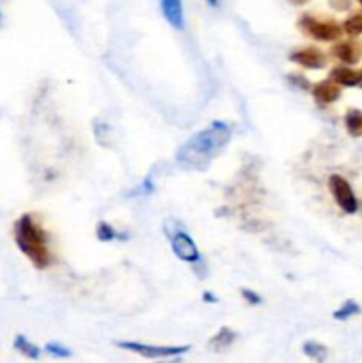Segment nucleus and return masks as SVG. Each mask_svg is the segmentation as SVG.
Listing matches in <instances>:
<instances>
[{
    "instance_id": "nucleus-1",
    "label": "nucleus",
    "mask_w": 362,
    "mask_h": 363,
    "mask_svg": "<svg viewBox=\"0 0 362 363\" xmlns=\"http://www.w3.org/2000/svg\"><path fill=\"white\" fill-rule=\"evenodd\" d=\"M233 137V130L227 123L213 121L201 131L192 135L187 142L177 149L176 160L185 169L206 170L213 160L227 147Z\"/></svg>"
},
{
    "instance_id": "nucleus-2",
    "label": "nucleus",
    "mask_w": 362,
    "mask_h": 363,
    "mask_svg": "<svg viewBox=\"0 0 362 363\" xmlns=\"http://www.w3.org/2000/svg\"><path fill=\"white\" fill-rule=\"evenodd\" d=\"M14 243L21 254L34 264V268L46 269L52 264L53 257L50 252L48 234L28 213L21 215L14 222Z\"/></svg>"
},
{
    "instance_id": "nucleus-3",
    "label": "nucleus",
    "mask_w": 362,
    "mask_h": 363,
    "mask_svg": "<svg viewBox=\"0 0 362 363\" xmlns=\"http://www.w3.org/2000/svg\"><path fill=\"white\" fill-rule=\"evenodd\" d=\"M174 220L169 218L163 223V229H165L167 238H169L170 248H172V254L180 259L181 262H187V264H197L201 261V254H199V248L195 245V241L192 240L190 234L180 225V223H172Z\"/></svg>"
},
{
    "instance_id": "nucleus-4",
    "label": "nucleus",
    "mask_w": 362,
    "mask_h": 363,
    "mask_svg": "<svg viewBox=\"0 0 362 363\" xmlns=\"http://www.w3.org/2000/svg\"><path fill=\"white\" fill-rule=\"evenodd\" d=\"M298 28L304 32L307 38L319 43H336L343 35V25L337 23L332 18H318L314 14H302L298 18Z\"/></svg>"
},
{
    "instance_id": "nucleus-5",
    "label": "nucleus",
    "mask_w": 362,
    "mask_h": 363,
    "mask_svg": "<svg viewBox=\"0 0 362 363\" xmlns=\"http://www.w3.org/2000/svg\"><path fill=\"white\" fill-rule=\"evenodd\" d=\"M116 346L119 350L149 358V360H153V358H177L190 351L188 344H185V346H153V344L133 342V340H119V342H116Z\"/></svg>"
},
{
    "instance_id": "nucleus-6",
    "label": "nucleus",
    "mask_w": 362,
    "mask_h": 363,
    "mask_svg": "<svg viewBox=\"0 0 362 363\" xmlns=\"http://www.w3.org/2000/svg\"><path fill=\"white\" fill-rule=\"evenodd\" d=\"M329 191L334 197V201H336V204L348 215H351V213L358 209V201L355 197L353 190H351L350 183L343 176H339V174H332L329 177Z\"/></svg>"
},
{
    "instance_id": "nucleus-7",
    "label": "nucleus",
    "mask_w": 362,
    "mask_h": 363,
    "mask_svg": "<svg viewBox=\"0 0 362 363\" xmlns=\"http://www.w3.org/2000/svg\"><path fill=\"white\" fill-rule=\"evenodd\" d=\"M287 59L297 66L305 67V69H323L329 62V57L325 52H322L316 46H304V48H297L287 55Z\"/></svg>"
},
{
    "instance_id": "nucleus-8",
    "label": "nucleus",
    "mask_w": 362,
    "mask_h": 363,
    "mask_svg": "<svg viewBox=\"0 0 362 363\" xmlns=\"http://www.w3.org/2000/svg\"><path fill=\"white\" fill-rule=\"evenodd\" d=\"M311 96L319 105H332L341 98V85L327 78V80L311 85Z\"/></svg>"
},
{
    "instance_id": "nucleus-9",
    "label": "nucleus",
    "mask_w": 362,
    "mask_h": 363,
    "mask_svg": "<svg viewBox=\"0 0 362 363\" xmlns=\"http://www.w3.org/2000/svg\"><path fill=\"white\" fill-rule=\"evenodd\" d=\"M332 57H336L339 62L344 66H355L361 60V48L355 41L351 39H344V41H336V45L330 48Z\"/></svg>"
},
{
    "instance_id": "nucleus-10",
    "label": "nucleus",
    "mask_w": 362,
    "mask_h": 363,
    "mask_svg": "<svg viewBox=\"0 0 362 363\" xmlns=\"http://www.w3.org/2000/svg\"><path fill=\"white\" fill-rule=\"evenodd\" d=\"M160 7H162V14L169 25L176 30H181L185 27V16H183V2L181 0H160Z\"/></svg>"
},
{
    "instance_id": "nucleus-11",
    "label": "nucleus",
    "mask_w": 362,
    "mask_h": 363,
    "mask_svg": "<svg viewBox=\"0 0 362 363\" xmlns=\"http://www.w3.org/2000/svg\"><path fill=\"white\" fill-rule=\"evenodd\" d=\"M236 339H238V333L234 332L233 328H229V326H222V328H220L219 332L208 340V347L212 351H215V353H222V351L229 350V347L236 342Z\"/></svg>"
},
{
    "instance_id": "nucleus-12",
    "label": "nucleus",
    "mask_w": 362,
    "mask_h": 363,
    "mask_svg": "<svg viewBox=\"0 0 362 363\" xmlns=\"http://www.w3.org/2000/svg\"><path fill=\"white\" fill-rule=\"evenodd\" d=\"M329 80L336 82L341 87H357L358 85V71L351 69L348 66H336L330 69Z\"/></svg>"
},
{
    "instance_id": "nucleus-13",
    "label": "nucleus",
    "mask_w": 362,
    "mask_h": 363,
    "mask_svg": "<svg viewBox=\"0 0 362 363\" xmlns=\"http://www.w3.org/2000/svg\"><path fill=\"white\" fill-rule=\"evenodd\" d=\"M13 347L21 354V357L28 358V360H39V357H41L43 353L41 347L35 346L34 342H31V340L25 335H21V333H18V335L14 337Z\"/></svg>"
},
{
    "instance_id": "nucleus-14",
    "label": "nucleus",
    "mask_w": 362,
    "mask_h": 363,
    "mask_svg": "<svg viewBox=\"0 0 362 363\" xmlns=\"http://www.w3.org/2000/svg\"><path fill=\"white\" fill-rule=\"evenodd\" d=\"M302 353L316 363H325L327 357H329V347L322 342H316V340H305L302 344Z\"/></svg>"
},
{
    "instance_id": "nucleus-15",
    "label": "nucleus",
    "mask_w": 362,
    "mask_h": 363,
    "mask_svg": "<svg viewBox=\"0 0 362 363\" xmlns=\"http://www.w3.org/2000/svg\"><path fill=\"white\" fill-rule=\"evenodd\" d=\"M344 128L351 137H362V112L357 108H350L344 113Z\"/></svg>"
},
{
    "instance_id": "nucleus-16",
    "label": "nucleus",
    "mask_w": 362,
    "mask_h": 363,
    "mask_svg": "<svg viewBox=\"0 0 362 363\" xmlns=\"http://www.w3.org/2000/svg\"><path fill=\"white\" fill-rule=\"evenodd\" d=\"M358 314H361V305L353 300H346L336 312H334L332 318L336 319V321H348V319Z\"/></svg>"
},
{
    "instance_id": "nucleus-17",
    "label": "nucleus",
    "mask_w": 362,
    "mask_h": 363,
    "mask_svg": "<svg viewBox=\"0 0 362 363\" xmlns=\"http://www.w3.org/2000/svg\"><path fill=\"white\" fill-rule=\"evenodd\" d=\"M343 30L348 35H361L362 34V11L361 13H355L351 16H348L343 21Z\"/></svg>"
},
{
    "instance_id": "nucleus-18",
    "label": "nucleus",
    "mask_w": 362,
    "mask_h": 363,
    "mask_svg": "<svg viewBox=\"0 0 362 363\" xmlns=\"http://www.w3.org/2000/svg\"><path fill=\"white\" fill-rule=\"evenodd\" d=\"M119 236H121V234L117 233V230L106 222H99L98 227H96V238H98L102 243H109V241L117 240ZM119 240H121V238H119Z\"/></svg>"
},
{
    "instance_id": "nucleus-19",
    "label": "nucleus",
    "mask_w": 362,
    "mask_h": 363,
    "mask_svg": "<svg viewBox=\"0 0 362 363\" xmlns=\"http://www.w3.org/2000/svg\"><path fill=\"white\" fill-rule=\"evenodd\" d=\"M45 353L50 354L53 358H59V360H66V358L73 357V351L67 350L66 346H62L60 342H48L45 346Z\"/></svg>"
},
{
    "instance_id": "nucleus-20",
    "label": "nucleus",
    "mask_w": 362,
    "mask_h": 363,
    "mask_svg": "<svg viewBox=\"0 0 362 363\" xmlns=\"http://www.w3.org/2000/svg\"><path fill=\"white\" fill-rule=\"evenodd\" d=\"M286 80L290 82L291 85H295V87H297V89H300V91H311V84H309V80L304 77V74H300V73H287L286 74Z\"/></svg>"
},
{
    "instance_id": "nucleus-21",
    "label": "nucleus",
    "mask_w": 362,
    "mask_h": 363,
    "mask_svg": "<svg viewBox=\"0 0 362 363\" xmlns=\"http://www.w3.org/2000/svg\"><path fill=\"white\" fill-rule=\"evenodd\" d=\"M240 294H241V298H243V300L247 301L248 305H252V307H258V305L263 303L261 294H258V293H256V291L248 289V287H241Z\"/></svg>"
},
{
    "instance_id": "nucleus-22",
    "label": "nucleus",
    "mask_w": 362,
    "mask_h": 363,
    "mask_svg": "<svg viewBox=\"0 0 362 363\" xmlns=\"http://www.w3.org/2000/svg\"><path fill=\"white\" fill-rule=\"evenodd\" d=\"M153 191H155V184L151 183V179H146L141 186H137L131 191L130 197H135V195H151Z\"/></svg>"
},
{
    "instance_id": "nucleus-23",
    "label": "nucleus",
    "mask_w": 362,
    "mask_h": 363,
    "mask_svg": "<svg viewBox=\"0 0 362 363\" xmlns=\"http://www.w3.org/2000/svg\"><path fill=\"white\" fill-rule=\"evenodd\" d=\"M202 301H204V303H219V298L213 293H209V291H204V293H202Z\"/></svg>"
},
{
    "instance_id": "nucleus-24",
    "label": "nucleus",
    "mask_w": 362,
    "mask_h": 363,
    "mask_svg": "<svg viewBox=\"0 0 362 363\" xmlns=\"http://www.w3.org/2000/svg\"><path fill=\"white\" fill-rule=\"evenodd\" d=\"M330 4H332L336 9H346L348 7V0H330Z\"/></svg>"
},
{
    "instance_id": "nucleus-25",
    "label": "nucleus",
    "mask_w": 362,
    "mask_h": 363,
    "mask_svg": "<svg viewBox=\"0 0 362 363\" xmlns=\"http://www.w3.org/2000/svg\"><path fill=\"white\" fill-rule=\"evenodd\" d=\"M287 2H291L293 6H304V4H307L309 0H287Z\"/></svg>"
},
{
    "instance_id": "nucleus-26",
    "label": "nucleus",
    "mask_w": 362,
    "mask_h": 363,
    "mask_svg": "<svg viewBox=\"0 0 362 363\" xmlns=\"http://www.w3.org/2000/svg\"><path fill=\"white\" fill-rule=\"evenodd\" d=\"M358 87H362V69L358 71Z\"/></svg>"
},
{
    "instance_id": "nucleus-27",
    "label": "nucleus",
    "mask_w": 362,
    "mask_h": 363,
    "mask_svg": "<svg viewBox=\"0 0 362 363\" xmlns=\"http://www.w3.org/2000/svg\"><path fill=\"white\" fill-rule=\"evenodd\" d=\"M206 2H208L209 6H216V4H219V0H206Z\"/></svg>"
},
{
    "instance_id": "nucleus-28",
    "label": "nucleus",
    "mask_w": 362,
    "mask_h": 363,
    "mask_svg": "<svg viewBox=\"0 0 362 363\" xmlns=\"http://www.w3.org/2000/svg\"><path fill=\"white\" fill-rule=\"evenodd\" d=\"M156 363H180V360H174V362H156Z\"/></svg>"
},
{
    "instance_id": "nucleus-29",
    "label": "nucleus",
    "mask_w": 362,
    "mask_h": 363,
    "mask_svg": "<svg viewBox=\"0 0 362 363\" xmlns=\"http://www.w3.org/2000/svg\"><path fill=\"white\" fill-rule=\"evenodd\" d=\"M358 2H361V6H362V0H358Z\"/></svg>"
}]
</instances>
